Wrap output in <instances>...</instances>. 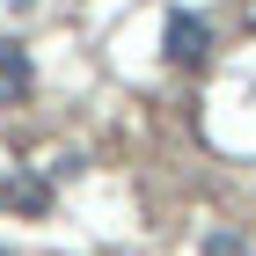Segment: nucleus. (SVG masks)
Instances as JSON below:
<instances>
[{
    "label": "nucleus",
    "instance_id": "2",
    "mask_svg": "<svg viewBox=\"0 0 256 256\" xmlns=\"http://www.w3.org/2000/svg\"><path fill=\"white\" fill-rule=\"evenodd\" d=\"M30 52H22V44H0V102H22L30 96Z\"/></svg>",
    "mask_w": 256,
    "mask_h": 256
},
{
    "label": "nucleus",
    "instance_id": "1",
    "mask_svg": "<svg viewBox=\"0 0 256 256\" xmlns=\"http://www.w3.org/2000/svg\"><path fill=\"white\" fill-rule=\"evenodd\" d=\"M168 59L176 66H205L212 59V30H205L198 15H168Z\"/></svg>",
    "mask_w": 256,
    "mask_h": 256
},
{
    "label": "nucleus",
    "instance_id": "3",
    "mask_svg": "<svg viewBox=\"0 0 256 256\" xmlns=\"http://www.w3.org/2000/svg\"><path fill=\"white\" fill-rule=\"evenodd\" d=\"M205 256H242V242H234V234H212V242H205Z\"/></svg>",
    "mask_w": 256,
    "mask_h": 256
}]
</instances>
